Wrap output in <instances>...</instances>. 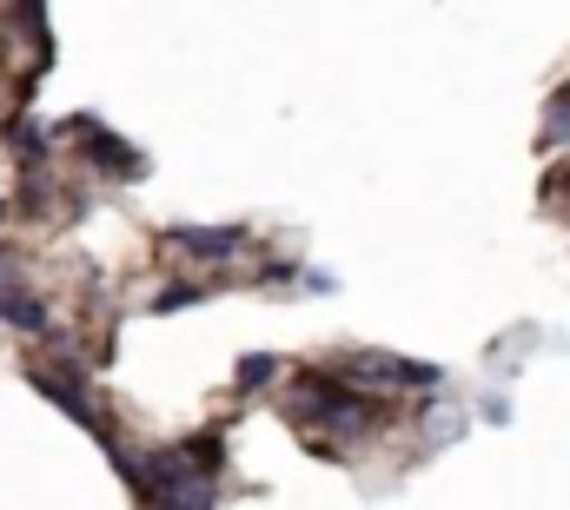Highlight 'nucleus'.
Returning a JSON list of instances; mask_svg holds the SVG:
<instances>
[{"label": "nucleus", "instance_id": "obj_6", "mask_svg": "<svg viewBox=\"0 0 570 510\" xmlns=\"http://www.w3.org/2000/svg\"><path fill=\"white\" fill-rule=\"evenodd\" d=\"M186 305H206V285H166L153 312H186Z\"/></svg>", "mask_w": 570, "mask_h": 510}, {"label": "nucleus", "instance_id": "obj_4", "mask_svg": "<svg viewBox=\"0 0 570 510\" xmlns=\"http://www.w3.org/2000/svg\"><path fill=\"white\" fill-rule=\"evenodd\" d=\"M7 139H13V159H20V166H40V159H47V139L27 127V120H13V133H7Z\"/></svg>", "mask_w": 570, "mask_h": 510}, {"label": "nucleus", "instance_id": "obj_5", "mask_svg": "<svg viewBox=\"0 0 570 510\" xmlns=\"http://www.w3.org/2000/svg\"><path fill=\"white\" fill-rule=\"evenodd\" d=\"M273 372H279V359H273V352H253V359L239 365V391H259Z\"/></svg>", "mask_w": 570, "mask_h": 510}, {"label": "nucleus", "instance_id": "obj_3", "mask_svg": "<svg viewBox=\"0 0 570 510\" xmlns=\"http://www.w3.org/2000/svg\"><path fill=\"white\" fill-rule=\"evenodd\" d=\"M0 318L20 325V332H47V305H40L33 292H7V285H0Z\"/></svg>", "mask_w": 570, "mask_h": 510}, {"label": "nucleus", "instance_id": "obj_2", "mask_svg": "<svg viewBox=\"0 0 570 510\" xmlns=\"http://www.w3.org/2000/svg\"><path fill=\"white\" fill-rule=\"evenodd\" d=\"M166 246L173 253H193V258H233L246 246V233L239 226H179V233H166Z\"/></svg>", "mask_w": 570, "mask_h": 510}, {"label": "nucleus", "instance_id": "obj_1", "mask_svg": "<svg viewBox=\"0 0 570 510\" xmlns=\"http://www.w3.org/2000/svg\"><path fill=\"white\" fill-rule=\"evenodd\" d=\"M60 139H73V146H87V159L100 166V173H140V146H127V139H114V133L100 127V120H87V114H73V120H60Z\"/></svg>", "mask_w": 570, "mask_h": 510}, {"label": "nucleus", "instance_id": "obj_8", "mask_svg": "<svg viewBox=\"0 0 570 510\" xmlns=\"http://www.w3.org/2000/svg\"><path fill=\"white\" fill-rule=\"evenodd\" d=\"M0 213H7V206H0Z\"/></svg>", "mask_w": 570, "mask_h": 510}, {"label": "nucleus", "instance_id": "obj_7", "mask_svg": "<svg viewBox=\"0 0 570 510\" xmlns=\"http://www.w3.org/2000/svg\"><path fill=\"white\" fill-rule=\"evenodd\" d=\"M544 139H551V146H564L570 139V94H558V120L544 127Z\"/></svg>", "mask_w": 570, "mask_h": 510}]
</instances>
